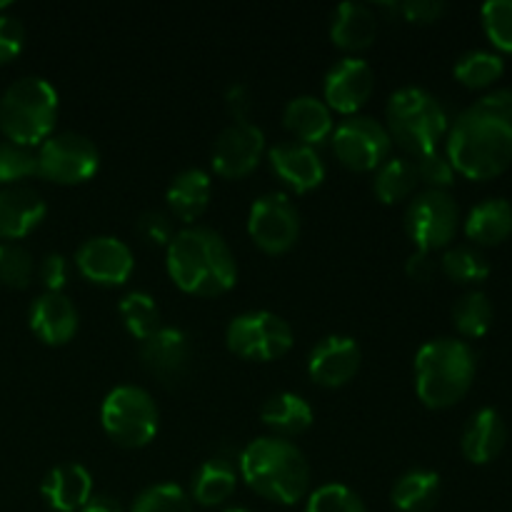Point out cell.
<instances>
[{"label": "cell", "mask_w": 512, "mask_h": 512, "mask_svg": "<svg viewBox=\"0 0 512 512\" xmlns=\"http://www.w3.org/2000/svg\"><path fill=\"white\" fill-rule=\"evenodd\" d=\"M448 160L455 173L490 180L512 163V88L483 95L448 130Z\"/></svg>", "instance_id": "cell-1"}, {"label": "cell", "mask_w": 512, "mask_h": 512, "mask_svg": "<svg viewBox=\"0 0 512 512\" xmlns=\"http://www.w3.org/2000/svg\"><path fill=\"white\" fill-rule=\"evenodd\" d=\"M168 275L183 293L218 298L238 283V263L220 233L190 225L168 245Z\"/></svg>", "instance_id": "cell-2"}, {"label": "cell", "mask_w": 512, "mask_h": 512, "mask_svg": "<svg viewBox=\"0 0 512 512\" xmlns=\"http://www.w3.org/2000/svg\"><path fill=\"white\" fill-rule=\"evenodd\" d=\"M240 478L253 493L278 505H295L310 495V463L285 438H258L238 455Z\"/></svg>", "instance_id": "cell-3"}, {"label": "cell", "mask_w": 512, "mask_h": 512, "mask_svg": "<svg viewBox=\"0 0 512 512\" xmlns=\"http://www.w3.org/2000/svg\"><path fill=\"white\" fill-rule=\"evenodd\" d=\"M475 373L478 358L465 340H430L415 355V390L430 410L458 405L473 388Z\"/></svg>", "instance_id": "cell-4"}, {"label": "cell", "mask_w": 512, "mask_h": 512, "mask_svg": "<svg viewBox=\"0 0 512 512\" xmlns=\"http://www.w3.org/2000/svg\"><path fill=\"white\" fill-rule=\"evenodd\" d=\"M58 120V93L38 75L15 80L0 98V130L23 148L43 145L53 135Z\"/></svg>", "instance_id": "cell-5"}, {"label": "cell", "mask_w": 512, "mask_h": 512, "mask_svg": "<svg viewBox=\"0 0 512 512\" xmlns=\"http://www.w3.org/2000/svg\"><path fill=\"white\" fill-rule=\"evenodd\" d=\"M385 120L390 140L415 158L438 150L450 130L443 103L425 88H403L390 95Z\"/></svg>", "instance_id": "cell-6"}, {"label": "cell", "mask_w": 512, "mask_h": 512, "mask_svg": "<svg viewBox=\"0 0 512 512\" xmlns=\"http://www.w3.org/2000/svg\"><path fill=\"white\" fill-rule=\"evenodd\" d=\"M100 423L115 445L138 450L158 435L160 413L148 390L138 385H120L105 395Z\"/></svg>", "instance_id": "cell-7"}, {"label": "cell", "mask_w": 512, "mask_h": 512, "mask_svg": "<svg viewBox=\"0 0 512 512\" xmlns=\"http://www.w3.org/2000/svg\"><path fill=\"white\" fill-rule=\"evenodd\" d=\"M295 333L288 320L268 310H253L230 320L225 345L233 355L255 363H270L290 353Z\"/></svg>", "instance_id": "cell-8"}, {"label": "cell", "mask_w": 512, "mask_h": 512, "mask_svg": "<svg viewBox=\"0 0 512 512\" xmlns=\"http://www.w3.org/2000/svg\"><path fill=\"white\" fill-rule=\"evenodd\" d=\"M460 225V208L448 190H423L405 210V233L423 253L450 245Z\"/></svg>", "instance_id": "cell-9"}, {"label": "cell", "mask_w": 512, "mask_h": 512, "mask_svg": "<svg viewBox=\"0 0 512 512\" xmlns=\"http://www.w3.org/2000/svg\"><path fill=\"white\" fill-rule=\"evenodd\" d=\"M38 175L58 185H78L93 178L100 168V153L90 138L80 133L50 135L38 153Z\"/></svg>", "instance_id": "cell-10"}, {"label": "cell", "mask_w": 512, "mask_h": 512, "mask_svg": "<svg viewBox=\"0 0 512 512\" xmlns=\"http://www.w3.org/2000/svg\"><path fill=\"white\" fill-rule=\"evenodd\" d=\"M330 140H333L335 158L355 173L378 170L393 150V140H390L385 125L368 115H353V118L343 120L333 130Z\"/></svg>", "instance_id": "cell-11"}, {"label": "cell", "mask_w": 512, "mask_h": 512, "mask_svg": "<svg viewBox=\"0 0 512 512\" xmlns=\"http://www.w3.org/2000/svg\"><path fill=\"white\" fill-rule=\"evenodd\" d=\"M248 235L263 253L283 255L300 238V213L285 193H265L248 213Z\"/></svg>", "instance_id": "cell-12"}, {"label": "cell", "mask_w": 512, "mask_h": 512, "mask_svg": "<svg viewBox=\"0 0 512 512\" xmlns=\"http://www.w3.org/2000/svg\"><path fill=\"white\" fill-rule=\"evenodd\" d=\"M265 155V133L255 123H230L213 145V170L220 178H248Z\"/></svg>", "instance_id": "cell-13"}, {"label": "cell", "mask_w": 512, "mask_h": 512, "mask_svg": "<svg viewBox=\"0 0 512 512\" xmlns=\"http://www.w3.org/2000/svg\"><path fill=\"white\" fill-rule=\"evenodd\" d=\"M75 265L80 275L95 285L115 288V285L128 283L133 275L135 260L128 245L113 235H98V238L85 240L75 253Z\"/></svg>", "instance_id": "cell-14"}, {"label": "cell", "mask_w": 512, "mask_h": 512, "mask_svg": "<svg viewBox=\"0 0 512 512\" xmlns=\"http://www.w3.org/2000/svg\"><path fill=\"white\" fill-rule=\"evenodd\" d=\"M375 90V73L368 60L343 58L328 70L323 83L325 105L340 115H358Z\"/></svg>", "instance_id": "cell-15"}, {"label": "cell", "mask_w": 512, "mask_h": 512, "mask_svg": "<svg viewBox=\"0 0 512 512\" xmlns=\"http://www.w3.org/2000/svg\"><path fill=\"white\" fill-rule=\"evenodd\" d=\"M363 363V350L348 335H330L323 338L308 358V375L320 388H343L358 375Z\"/></svg>", "instance_id": "cell-16"}, {"label": "cell", "mask_w": 512, "mask_h": 512, "mask_svg": "<svg viewBox=\"0 0 512 512\" xmlns=\"http://www.w3.org/2000/svg\"><path fill=\"white\" fill-rule=\"evenodd\" d=\"M193 348L183 330L160 328L140 343V363L163 385H175L185 378Z\"/></svg>", "instance_id": "cell-17"}, {"label": "cell", "mask_w": 512, "mask_h": 512, "mask_svg": "<svg viewBox=\"0 0 512 512\" xmlns=\"http://www.w3.org/2000/svg\"><path fill=\"white\" fill-rule=\"evenodd\" d=\"M273 173L295 193H310L325 180V165L315 148L303 143H280L268 150Z\"/></svg>", "instance_id": "cell-18"}, {"label": "cell", "mask_w": 512, "mask_h": 512, "mask_svg": "<svg viewBox=\"0 0 512 512\" xmlns=\"http://www.w3.org/2000/svg\"><path fill=\"white\" fill-rule=\"evenodd\" d=\"M48 205L38 190L28 185H8L0 190V243H15L43 223Z\"/></svg>", "instance_id": "cell-19"}, {"label": "cell", "mask_w": 512, "mask_h": 512, "mask_svg": "<svg viewBox=\"0 0 512 512\" xmlns=\"http://www.w3.org/2000/svg\"><path fill=\"white\" fill-rule=\"evenodd\" d=\"M238 455L233 450H218L213 458L205 460L193 475V485H190V500L200 508H218L238 488L240 468Z\"/></svg>", "instance_id": "cell-20"}, {"label": "cell", "mask_w": 512, "mask_h": 512, "mask_svg": "<svg viewBox=\"0 0 512 512\" xmlns=\"http://www.w3.org/2000/svg\"><path fill=\"white\" fill-rule=\"evenodd\" d=\"M30 330L45 345H65L78 333V310L63 293H43L30 305Z\"/></svg>", "instance_id": "cell-21"}, {"label": "cell", "mask_w": 512, "mask_h": 512, "mask_svg": "<svg viewBox=\"0 0 512 512\" xmlns=\"http://www.w3.org/2000/svg\"><path fill=\"white\" fill-rule=\"evenodd\" d=\"M508 443V425L495 408H483L465 425L460 450L473 465H488L498 458Z\"/></svg>", "instance_id": "cell-22"}, {"label": "cell", "mask_w": 512, "mask_h": 512, "mask_svg": "<svg viewBox=\"0 0 512 512\" xmlns=\"http://www.w3.org/2000/svg\"><path fill=\"white\" fill-rule=\"evenodd\" d=\"M40 493L55 512H80L93 498V478L78 463L58 465L45 475Z\"/></svg>", "instance_id": "cell-23"}, {"label": "cell", "mask_w": 512, "mask_h": 512, "mask_svg": "<svg viewBox=\"0 0 512 512\" xmlns=\"http://www.w3.org/2000/svg\"><path fill=\"white\" fill-rule=\"evenodd\" d=\"M283 123L298 138L295 143L310 145V148L325 143L335 130L333 110L313 95H300V98L290 100L285 105Z\"/></svg>", "instance_id": "cell-24"}, {"label": "cell", "mask_w": 512, "mask_h": 512, "mask_svg": "<svg viewBox=\"0 0 512 512\" xmlns=\"http://www.w3.org/2000/svg\"><path fill=\"white\" fill-rule=\"evenodd\" d=\"M378 38V15L370 5L363 3H340L330 23V40L340 50L358 53L370 48Z\"/></svg>", "instance_id": "cell-25"}, {"label": "cell", "mask_w": 512, "mask_h": 512, "mask_svg": "<svg viewBox=\"0 0 512 512\" xmlns=\"http://www.w3.org/2000/svg\"><path fill=\"white\" fill-rule=\"evenodd\" d=\"M210 193H213V183L205 170L188 168L178 173L170 180L168 193H165L170 218H178L180 223L188 225L195 223L208 210Z\"/></svg>", "instance_id": "cell-26"}, {"label": "cell", "mask_w": 512, "mask_h": 512, "mask_svg": "<svg viewBox=\"0 0 512 512\" xmlns=\"http://www.w3.org/2000/svg\"><path fill=\"white\" fill-rule=\"evenodd\" d=\"M465 235L475 245L493 248L512 235V203L505 198H488L475 205L465 218Z\"/></svg>", "instance_id": "cell-27"}, {"label": "cell", "mask_w": 512, "mask_h": 512, "mask_svg": "<svg viewBox=\"0 0 512 512\" xmlns=\"http://www.w3.org/2000/svg\"><path fill=\"white\" fill-rule=\"evenodd\" d=\"M260 420L280 438H293L310 430L315 415L305 398L295 393H275L260 408Z\"/></svg>", "instance_id": "cell-28"}, {"label": "cell", "mask_w": 512, "mask_h": 512, "mask_svg": "<svg viewBox=\"0 0 512 512\" xmlns=\"http://www.w3.org/2000/svg\"><path fill=\"white\" fill-rule=\"evenodd\" d=\"M393 508L400 512H430L440 500V475L433 470H410L393 485Z\"/></svg>", "instance_id": "cell-29"}, {"label": "cell", "mask_w": 512, "mask_h": 512, "mask_svg": "<svg viewBox=\"0 0 512 512\" xmlns=\"http://www.w3.org/2000/svg\"><path fill=\"white\" fill-rule=\"evenodd\" d=\"M418 170L410 158H388L375 170L373 190L385 205H398L408 200L418 188Z\"/></svg>", "instance_id": "cell-30"}, {"label": "cell", "mask_w": 512, "mask_h": 512, "mask_svg": "<svg viewBox=\"0 0 512 512\" xmlns=\"http://www.w3.org/2000/svg\"><path fill=\"white\" fill-rule=\"evenodd\" d=\"M453 73L455 80L465 88L483 90L490 88L495 80L503 78L505 60L498 53H490V50H468L458 58Z\"/></svg>", "instance_id": "cell-31"}, {"label": "cell", "mask_w": 512, "mask_h": 512, "mask_svg": "<svg viewBox=\"0 0 512 512\" xmlns=\"http://www.w3.org/2000/svg\"><path fill=\"white\" fill-rule=\"evenodd\" d=\"M493 303L483 290H470L455 303L453 325L463 338H483L493 325Z\"/></svg>", "instance_id": "cell-32"}, {"label": "cell", "mask_w": 512, "mask_h": 512, "mask_svg": "<svg viewBox=\"0 0 512 512\" xmlns=\"http://www.w3.org/2000/svg\"><path fill=\"white\" fill-rule=\"evenodd\" d=\"M120 318H123L128 333L140 343L163 328L158 303H155L153 295L143 293V290H133L120 300Z\"/></svg>", "instance_id": "cell-33"}, {"label": "cell", "mask_w": 512, "mask_h": 512, "mask_svg": "<svg viewBox=\"0 0 512 512\" xmlns=\"http://www.w3.org/2000/svg\"><path fill=\"white\" fill-rule=\"evenodd\" d=\"M440 268L453 283L478 285L490 275V263L475 245H455L445 250Z\"/></svg>", "instance_id": "cell-34"}, {"label": "cell", "mask_w": 512, "mask_h": 512, "mask_svg": "<svg viewBox=\"0 0 512 512\" xmlns=\"http://www.w3.org/2000/svg\"><path fill=\"white\" fill-rule=\"evenodd\" d=\"M130 512H193V500L180 485L158 483L135 498Z\"/></svg>", "instance_id": "cell-35"}, {"label": "cell", "mask_w": 512, "mask_h": 512, "mask_svg": "<svg viewBox=\"0 0 512 512\" xmlns=\"http://www.w3.org/2000/svg\"><path fill=\"white\" fill-rule=\"evenodd\" d=\"M305 512H368L365 510L363 498L348 485L328 483L320 485L318 490L308 495Z\"/></svg>", "instance_id": "cell-36"}, {"label": "cell", "mask_w": 512, "mask_h": 512, "mask_svg": "<svg viewBox=\"0 0 512 512\" xmlns=\"http://www.w3.org/2000/svg\"><path fill=\"white\" fill-rule=\"evenodd\" d=\"M33 255L18 243H0V283L8 288L23 290L33 280Z\"/></svg>", "instance_id": "cell-37"}, {"label": "cell", "mask_w": 512, "mask_h": 512, "mask_svg": "<svg viewBox=\"0 0 512 512\" xmlns=\"http://www.w3.org/2000/svg\"><path fill=\"white\" fill-rule=\"evenodd\" d=\"M38 175V155L33 148H23L10 140H0V183H18V180Z\"/></svg>", "instance_id": "cell-38"}, {"label": "cell", "mask_w": 512, "mask_h": 512, "mask_svg": "<svg viewBox=\"0 0 512 512\" xmlns=\"http://www.w3.org/2000/svg\"><path fill=\"white\" fill-rule=\"evenodd\" d=\"M483 28L490 43L512 53V0H490L483 5Z\"/></svg>", "instance_id": "cell-39"}, {"label": "cell", "mask_w": 512, "mask_h": 512, "mask_svg": "<svg viewBox=\"0 0 512 512\" xmlns=\"http://www.w3.org/2000/svg\"><path fill=\"white\" fill-rule=\"evenodd\" d=\"M415 170H418V180L428 185V190H448L455 183V168L450 165L448 155L438 153V150L420 155L415 160Z\"/></svg>", "instance_id": "cell-40"}, {"label": "cell", "mask_w": 512, "mask_h": 512, "mask_svg": "<svg viewBox=\"0 0 512 512\" xmlns=\"http://www.w3.org/2000/svg\"><path fill=\"white\" fill-rule=\"evenodd\" d=\"M138 235L148 245H165L168 248L170 240L175 238V225L168 213L160 210H145L138 218Z\"/></svg>", "instance_id": "cell-41"}, {"label": "cell", "mask_w": 512, "mask_h": 512, "mask_svg": "<svg viewBox=\"0 0 512 512\" xmlns=\"http://www.w3.org/2000/svg\"><path fill=\"white\" fill-rule=\"evenodd\" d=\"M40 283L45 285V293H63V288L68 285L70 278V263L65 255L50 253L45 255L43 263L38 265Z\"/></svg>", "instance_id": "cell-42"}, {"label": "cell", "mask_w": 512, "mask_h": 512, "mask_svg": "<svg viewBox=\"0 0 512 512\" xmlns=\"http://www.w3.org/2000/svg\"><path fill=\"white\" fill-rule=\"evenodd\" d=\"M25 45V28L13 15H0V65L18 58Z\"/></svg>", "instance_id": "cell-43"}, {"label": "cell", "mask_w": 512, "mask_h": 512, "mask_svg": "<svg viewBox=\"0 0 512 512\" xmlns=\"http://www.w3.org/2000/svg\"><path fill=\"white\" fill-rule=\"evenodd\" d=\"M448 10V5L440 3V0H405V3H398V15H403L410 23L428 25L440 20Z\"/></svg>", "instance_id": "cell-44"}, {"label": "cell", "mask_w": 512, "mask_h": 512, "mask_svg": "<svg viewBox=\"0 0 512 512\" xmlns=\"http://www.w3.org/2000/svg\"><path fill=\"white\" fill-rule=\"evenodd\" d=\"M225 105H228L230 115H233V123H245L250 110H253V95H250V90L245 85L235 83L225 93Z\"/></svg>", "instance_id": "cell-45"}, {"label": "cell", "mask_w": 512, "mask_h": 512, "mask_svg": "<svg viewBox=\"0 0 512 512\" xmlns=\"http://www.w3.org/2000/svg\"><path fill=\"white\" fill-rule=\"evenodd\" d=\"M405 273H408L410 280H415V283H428V280H433V275L438 273V263L433 260V253L415 250L408 258V263H405Z\"/></svg>", "instance_id": "cell-46"}, {"label": "cell", "mask_w": 512, "mask_h": 512, "mask_svg": "<svg viewBox=\"0 0 512 512\" xmlns=\"http://www.w3.org/2000/svg\"><path fill=\"white\" fill-rule=\"evenodd\" d=\"M80 512H125L120 508V503L115 498H110V495H93V498L88 500V505H85Z\"/></svg>", "instance_id": "cell-47"}, {"label": "cell", "mask_w": 512, "mask_h": 512, "mask_svg": "<svg viewBox=\"0 0 512 512\" xmlns=\"http://www.w3.org/2000/svg\"><path fill=\"white\" fill-rule=\"evenodd\" d=\"M223 512H250V510H245V508H228V510H223Z\"/></svg>", "instance_id": "cell-48"}, {"label": "cell", "mask_w": 512, "mask_h": 512, "mask_svg": "<svg viewBox=\"0 0 512 512\" xmlns=\"http://www.w3.org/2000/svg\"><path fill=\"white\" fill-rule=\"evenodd\" d=\"M8 8V0H0V10H5Z\"/></svg>", "instance_id": "cell-49"}]
</instances>
